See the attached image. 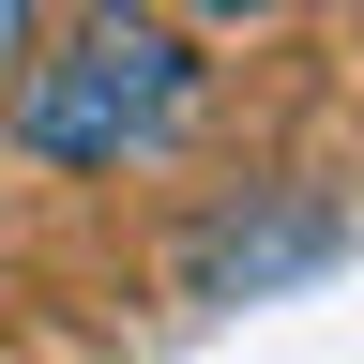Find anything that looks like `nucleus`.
<instances>
[{"label":"nucleus","instance_id":"nucleus-1","mask_svg":"<svg viewBox=\"0 0 364 364\" xmlns=\"http://www.w3.org/2000/svg\"><path fill=\"white\" fill-rule=\"evenodd\" d=\"M16 152L31 167H136L198 122V46H182L152 0H76L61 46L16 61Z\"/></svg>","mask_w":364,"mask_h":364},{"label":"nucleus","instance_id":"nucleus-2","mask_svg":"<svg viewBox=\"0 0 364 364\" xmlns=\"http://www.w3.org/2000/svg\"><path fill=\"white\" fill-rule=\"evenodd\" d=\"M304 258H334V198H304V182H243V198H213L198 228H182V304H243L273 289V273H304Z\"/></svg>","mask_w":364,"mask_h":364},{"label":"nucleus","instance_id":"nucleus-3","mask_svg":"<svg viewBox=\"0 0 364 364\" xmlns=\"http://www.w3.org/2000/svg\"><path fill=\"white\" fill-rule=\"evenodd\" d=\"M31 31H46V0H0V61H31Z\"/></svg>","mask_w":364,"mask_h":364},{"label":"nucleus","instance_id":"nucleus-4","mask_svg":"<svg viewBox=\"0 0 364 364\" xmlns=\"http://www.w3.org/2000/svg\"><path fill=\"white\" fill-rule=\"evenodd\" d=\"M198 16H289V0H198Z\"/></svg>","mask_w":364,"mask_h":364}]
</instances>
